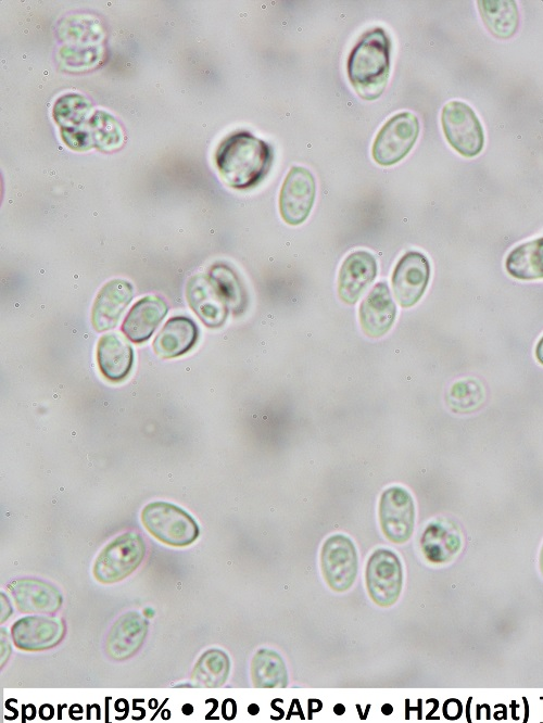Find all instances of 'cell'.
<instances>
[{"label":"cell","mask_w":543,"mask_h":723,"mask_svg":"<svg viewBox=\"0 0 543 723\" xmlns=\"http://www.w3.org/2000/svg\"><path fill=\"white\" fill-rule=\"evenodd\" d=\"M273 158V148L248 131L227 136L215 153L223 180L239 190L258 185L269 172Z\"/></svg>","instance_id":"6da1fadb"},{"label":"cell","mask_w":543,"mask_h":723,"mask_svg":"<svg viewBox=\"0 0 543 723\" xmlns=\"http://www.w3.org/2000/svg\"><path fill=\"white\" fill-rule=\"evenodd\" d=\"M390 39L380 27L366 31L352 49L348 76L361 98L371 101L384 91L390 74Z\"/></svg>","instance_id":"7a4b0ae2"},{"label":"cell","mask_w":543,"mask_h":723,"mask_svg":"<svg viewBox=\"0 0 543 723\" xmlns=\"http://www.w3.org/2000/svg\"><path fill=\"white\" fill-rule=\"evenodd\" d=\"M141 522L150 534L169 546H188L199 536L195 520L182 508L167 502L146 505L141 511Z\"/></svg>","instance_id":"3957f363"},{"label":"cell","mask_w":543,"mask_h":723,"mask_svg":"<svg viewBox=\"0 0 543 723\" xmlns=\"http://www.w3.org/2000/svg\"><path fill=\"white\" fill-rule=\"evenodd\" d=\"M146 544L137 532H126L111 541L96 558L92 573L97 581L111 584L130 575L142 562Z\"/></svg>","instance_id":"277c9868"},{"label":"cell","mask_w":543,"mask_h":723,"mask_svg":"<svg viewBox=\"0 0 543 723\" xmlns=\"http://www.w3.org/2000/svg\"><path fill=\"white\" fill-rule=\"evenodd\" d=\"M441 124L450 145L465 157L478 155L484 147V132L475 111L465 102L451 101L441 113Z\"/></svg>","instance_id":"5b68a950"},{"label":"cell","mask_w":543,"mask_h":723,"mask_svg":"<svg viewBox=\"0 0 543 723\" xmlns=\"http://www.w3.org/2000/svg\"><path fill=\"white\" fill-rule=\"evenodd\" d=\"M93 113L90 101L80 94L68 93L58 99L53 106V118L68 148L76 151L93 148L91 137Z\"/></svg>","instance_id":"8992f818"},{"label":"cell","mask_w":543,"mask_h":723,"mask_svg":"<svg viewBox=\"0 0 543 723\" xmlns=\"http://www.w3.org/2000/svg\"><path fill=\"white\" fill-rule=\"evenodd\" d=\"M419 134V120L411 112L392 116L379 130L372 143L371 154L382 166L396 164L414 147Z\"/></svg>","instance_id":"52a82bcc"},{"label":"cell","mask_w":543,"mask_h":723,"mask_svg":"<svg viewBox=\"0 0 543 723\" xmlns=\"http://www.w3.org/2000/svg\"><path fill=\"white\" fill-rule=\"evenodd\" d=\"M403 584V569L397 555L387 548L376 549L366 566V586L370 598L381 607L392 606Z\"/></svg>","instance_id":"ba28073f"},{"label":"cell","mask_w":543,"mask_h":723,"mask_svg":"<svg viewBox=\"0 0 543 723\" xmlns=\"http://www.w3.org/2000/svg\"><path fill=\"white\" fill-rule=\"evenodd\" d=\"M320 566L325 581L331 589H349L355 581L358 568L357 551L352 540L343 534L329 536L321 547Z\"/></svg>","instance_id":"9c48e42d"},{"label":"cell","mask_w":543,"mask_h":723,"mask_svg":"<svg viewBox=\"0 0 543 723\" xmlns=\"http://www.w3.org/2000/svg\"><path fill=\"white\" fill-rule=\"evenodd\" d=\"M379 520L381 530L390 542H407L415 523L412 495L401 486H391L383 491L379 502Z\"/></svg>","instance_id":"30bf717a"},{"label":"cell","mask_w":543,"mask_h":723,"mask_svg":"<svg viewBox=\"0 0 543 723\" xmlns=\"http://www.w3.org/2000/svg\"><path fill=\"white\" fill-rule=\"evenodd\" d=\"M315 194L316 183L312 173L305 167H291L279 194L282 219L291 226L302 224L311 213Z\"/></svg>","instance_id":"8fae6325"},{"label":"cell","mask_w":543,"mask_h":723,"mask_svg":"<svg viewBox=\"0 0 543 723\" xmlns=\"http://www.w3.org/2000/svg\"><path fill=\"white\" fill-rule=\"evenodd\" d=\"M429 278L427 257L416 251L405 253L392 275V289L397 303L405 308L415 305L424 295Z\"/></svg>","instance_id":"7c38bea8"},{"label":"cell","mask_w":543,"mask_h":723,"mask_svg":"<svg viewBox=\"0 0 543 723\" xmlns=\"http://www.w3.org/2000/svg\"><path fill=\"white\" fill-rule=\"evenodd\" d=\"M65 634L60 619L43 616H27L18 619L11 627L14 645L26 651L50 649L58 645Z\"/></svg>","instance_id":"4fadbf2b"},{"label":"cell","mask_w":543,"mask_h":723,"mask_svg":"<svg viewBox=\"0 0 543 723\" xmlns=\"http://www.w3.org/2000/svg\"><path fill=\"white\" fill-rule=\"evenodd\" d=\"M18 611L24 613L53 614L62 606L59 589L39 579H17L7 585Z\"/></svg>","instance_id":"5bb4252c"},{"label":"cell","mask_w":543,"mask_h":723,"mask_svg":"<svg viewBox=\"0 0 543 723\" xmlns=\"http://www.w3.org/2000/svg\"><path fill=\"white\" fill-rule=\"evenodd\" d=\"M377 275V262L367 251L351 253L342 263L338 277L339 297L355 304Z\"/></svg>","instance_id":"9a60e30c"},{"label":"cell","mask_w":543,"mask_h":723,"mask_svg":"<svg viewBox=\"0 0 543 723\" xmlns=\"http://www.w3.org/2000/svg\"><path fill=\"white\" fill-rule=\"evenodd\" d=\"M359 324L364 333L380 338L391 328L396 316V306L386 282H378L359 306Z\"/></svg>","instance_id":"2e32d148"},{"label":"cell","mask_w":543,"mask_h":723,"mask_svg":"<svg viewBox=\"0 0 543 723\" xmlns=\"http://www.w3.org/2000/svg\"><path fill=\"white\" fill-rule=\"evenodd\" d=\"M132 295L134 288L130 282L122 279L106 282L93 303L91 314L93 328L99 332L114 328L129 305Z\"/></svg>","instance_id":"e0dca14e"},{"label":"cell","mask_w":543,"mask_h":723,"mask_svg":"<svg viewBox=\"0 0 543 723\" xmlns=\"http://www.w3.org/2000/svg\"><path fill=\"white\" fill-rule=\"evenodd\" d=\"M186 291L190 307L204 325L217 328L224 324L229 308L209 276H193Z\"/></svg>","instance_id":"ac0fdd59"},{"label":"cell","mask_w":543,"mask_h":723,"mask_svg":"<svg viewBox=\"0 0 543 723\" xmlns=\"http://www.w3.org/2000/svg\"><path fill=\"white\" fill-rule=\"evenodd\" d=\"M166 302L155 295L140 299L127 314L122 331L135 343H142L150 339L156 327L167 314Z\"/></svg>","instance_id":"d6986e66"},{"label":"cell","mask_w":543,"mask_h":723,"mask_svg":"<svg viewBox=\"0 0 543 723\" xmlns=\"http://www.w3.org/2000/svg\"><path fill=\"white\" fill-rule=\"evenodd\" d=\"M147 632L148 622L141 614L138 612L123 614L108 635V654L116 660L130 658L143 644Z\"/></svg>","instance_id":"ffe728a7"},{"label":"cell","mask_w":543,"mask_h":723,"mask_svg":"<svg viewBox=\"0 0 543 723\" xmlns=\"http://www.w3.org/2000/svg\"><path fill=\"white\" fill-rule=\"evenodd\" d=\"M97 360L101 373L118 382L127 377L134 363L131 345L118 333L102 335L97 345Z\"/></svg>","instance_id":"44dd1931"},{"label":"cell","mask_w":543,"mask_h":723,"mask_svg":"<svg viewBox=\"0 0 543 723\" xmlns=\"http://www.w3.org/2000/svg\"><path fill=\"white\" fill-rule=\"evenodd\" d=\"M198 340L195 322L185 316L169 318L153 341L154 352L162 358H174L190 351Z\"/></svg>","instance_id":"7402d4cb"},{"label":"cell","mask_w":543,"mask_h":723,"mask_svg":"<svg viewBox=\"0 0 543 723\" xmlns=\"http://www.w3.org/2000/svg\"><path fill=\"white\" fill-rule=\"evenodd\" d=\"M420 544L429 561L442 563L457 555L462 547V538L455 524L438 520L427 525Z\"/></svg>","instance_id":"603a6c76"},{"label":"cell","mask_w":543,"mask_h":723,"mask_svg":"<svg viewBox=\"0 0 543 723\" xmlns=\"http://www.w3.org/2000/svg\"><path fill=\"white\" fill-rule=\"evenodd\" d=\"M506 271L520 280L543 278V237L513 249L505 261Z\"/></svg>","instance_id":"cb8c5ba5"},{"label":"cell","mask_w":543,"mask_h":723,"mask_svg":"<svg viewBox=\"0 0 543 723\" xmlns=\"http://www.w3.org/2000/svg\"><path fill=\"white\" fill-rule=\"evenodd\" d=\"M480 16L492 35L508 39L519 24L518 8L513 0H479Z\"/></svg>","instance_id":"d4e9b609"},{"label":"cell","mask_w":543,"mask_h":723,"mask_svg":"<svg viewBox=\"0 0 543 723\" xmlns=\"http://www.w3.org/2000/svg\"><path fill=\"white\" fill-rule=\"evenodd\" d=\"M230 661L219 649H210L198 660L191 680L198 687H217L228 677Z\"/></svg>","instance_id":"484cf974"},{"label":"cell","mask_w":543,"mask_h":723,"mask_svg":"<svg viewBox=\"0 0 543 723\" xmlns=\"http://www.w3.org/2000/svg\"><path fill=\"white\" fill-rule=\"evenodd\" d=\"M251 673L257 687H285L288 682L282 659L269 649H261L254 656Z\"/></svg>","instance_id":"4316f807"},{"label":"cell","mask_w":543,"mask_h":723,"mask_svg":"<svg viewBox=\"0 0 543 723\" xmlns=\"http://www.w3.org/2000/svg\"><path fill=\"white\" fill-rule=\"evenodd\" d=\"M209 277L229 309L233 313L243 310L247 304L245 292L237 275L226 265H214Z\"/></svg>","instance_id":"83f0119b"},{"label":"cell","mask_w":543,"mask_h":723,"mask_svg":"<svg viewBox=\"0 0 543 723\" xmlns=\"http://www.w3.org/2000/svg\"><path fill=\"white\" fill-rule=\"evenodd\" d=\"M93 148L103 152L113 151L123 143V131L118 122L109 113L94 110L91 118Z\"/></svg>","instance_id":"f1b7e54d"},{"label":"cell","mask_w":543,"mask_h":723,"mask_svg":"<svg viewBox=\"0 0 543 723\" xmlns=\"http://www.w3.org/2000/svg\"><path fill=\"white\" fill-rule=\"evenodd\" d=\"M484 398L482 386L472 379L454 383L447 395V403L454 411L466 413L478 407Z\"/></svg>","instance_id":"f546056e"},{"label":"cell","mask_w":543,"mask_h":723,"mask_svg":"<svg viewBox=\"0 0 543 723\" xmlns=\"http://www.w3.org/2000/svg\"><path fill=\"white\" fill-rule=\"evenodd\" d=\"M222 713L226 720H232L237 713V705L233 699L227 698L222 705Z\"/></svg>","instance_id":"4dcf8cb0"},{"label":"cell","mask_w":543,"mask_h":723,"mask_svg":"<svg viewBox=\"0 0 543 723\" xmlns=\"http://www.w3.org/2000/svg\"><path fill=\"white\" fill-rule=\"evenodd\" d=\"M459 705V701L457 699H450L444 703V709L443 713L446 716V719H457L460 714V710H454L456 706Z\"/></svg>","instance_id":"1f68e13d"},{"label":"cell","mask_w":543,"mask_h":723,"mask_svg":"<svg viewBox=\"0 0 543 723\" xmlns=\"http://www.w3.org/2000/svg\"><path fill=\"white\" fill-rule=\"evenodd\" d=\"M54 714L53 707L51 705H42L39 709V715L42 720H50Z\"/></svg>","instance_id":"d6a6232c"},{"label":"cell","mask_w":543,"mask_h":723,"mask_svg":"<svg viewBox=\"0 0 543 723\" xmlns=\"http://www.w3.org/2000/svg\"><path fill=\"white\" fill-rule=\"evenodd\" d=\"M535 357L538 362L543 365V337L539 340L535 346Z\"/></svg>","instance_id":"836d02e7"},{"label":"cell","mask_w":543,"mask_h":723,"mask_svg":"<svg viewBox=\"0 0 543 723\" xmlns=\"http://www.w3.org/2000/svg\"><path fill=\"white\" fill-rule=\"evenodd\" d=\"M115 709L118 712L124 711L126 714L128 713V703L125 699H118V701L115 702Z\"/></svg>","instance_id":"e575fe53"},{"label":"cell","mask_w":543,"mask_h":723,"mask_svg":"<svg viewBox=\"0 0 543 723\" xmlns=\"http://www.w3.org/2000/svg\"><path fill=\"white\" fill-rule=\"evenodd\" d=\"M248 711H249L250 714L255 715L256 713H258L260 708H258L257 705L252 703V705L249 706Z\"/></svg>","instance_id":"d590c367"},{"label":"cell","mask_w":543,"mask_h":723,"mask_svg":"<svg viewBox=\"0 0 543 723\" xmlns=\"http://www.w3.org/2000/svg\"><path fill=\"white\" fill-rule=\"evenodd\" d=\"M333 711L336 714L341 715L345 711V708L343 705L338 703L334 706Z\"/></svg>","instance_id":"8d00e7d4"},{"label":"cell","mask_w":543,"mask_h":723,"mask_svg":"<svg viewBox=\"0 0 543 723\" xmlns=\"http://www.w3.org/2000/svg\"><path fill=\"white\" fill-rule=\"evenodd\" d=\"M182 712L187 715L191 714L193 712V707L189 703L184 705L182 707Z\"/></svg>","instance_id":"74e56055"},{"label":"cell","mask_w":543,"mask_h":723,"mask_svg":"<svg viewBox=\"0 0 543 723\" xmlns=\"http://www.w3.org/2000/svg\"><path fill=\"white\" fill-rule=\"evenodd\" d=\"M392 711H393V710H392V706H390V705H383V706H382V712H383V714H390Z\"/></svg>","instance_id":"f35d334b"},{"label":"cell","mask_w":543,"mask_h":723,"mask_svg":"<svg viewBox=\"0 0 543 723\" xmlns=\"http://www.w3.org/2000/svg\"><path fill=\"white\" fill-rule=\"evenodd\" d=\"M540 570H541V573L543 575V545H542L541 553H540Z\"/></svg>","instance_id":"ab89813d"}]
</instances>
